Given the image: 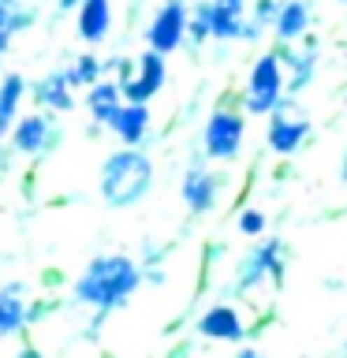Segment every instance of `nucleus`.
I'll return each mask as SVG.
<instances>
[{
  "mask_svg": "<svg viewBox=\"0 0 347 358\" xmlns=\"http://www.w3.org/2000/svg\"><path fill=\"white\" fill-rule=\"evenodd\" d=\"M19 358H45V355L38 351V347H22V351H19Z\"/></svg>",
  "mask_w": 347,
  "mask_h": 358,
  "instance_id": "nucleus-25",
  "label": "nucleus"
},
{
  "mask_svg": "<svg viewBox=\"0 0 347 358\" xmlns=\"http://www.w3.org/2000/svg\"><path fill=\"white\" fill-rule=\"evenodd\" d=\"M243 138H246V120L235 108H217L206 120V131H201V145H206L209 161H235L243 150Z\"/></svg>",
  "mask_w": 347,
  "mask_h": 358,
  "instance_id": "nucleus-4",
  "label": "nucleus"
},
{
  "mask_svg": "<svg viewBox=\"0 0 347 358\" xmlns=\"http://www.w3.org/2000/svg\"><path fill=\"white\" fill-rule=\"evenodd\" d=\"M187 0H161L146 27V45L161 56H172L187 41Z\"/></svg>",
  "mask_w": 347,
  "mask_h": 358,
  "instance_id": "nucleus-6",
  "label": "nucleus"
},
{
  "mask_svg": "<svg viewBox=\"0 0 347 358\" xmlns=\"http://www.w3.org/2000/svg\"><path fill=\"white\" fill-rule=\"evenodd\" d=\"M288 97L284 90V64H280V52L269 49L254 60L250 75H246V90H243V108L250 116H269L280 101Z\"/></svg>",
  "mask_w": 347,
  "mask_h": 358,
  "instance_id": "nucleus-3",
  "label": "nucleus"
},
{
  "mask_svg": "<svg viewBox=\"0 0 347 358\" xmlns=\"http://www.w3.org/2000/svg\"><path fill=\"white\" fill-rule=\"evenodd\" d=\"M78 4H83V0H56V8H60V11H71V8H78Z\"/></svg>",
  "mask_w": 347,
  "mask_h": 358,
  "instance_id": "nucleus-27",
  "label": "nucleus"
},
{
  "mask_svg": "<svg viewBox=\"0 0 347 358\" xmlns=\"http://www.w3.org/2000/svg\"><path fill=\"white\" fill-rule=\"evenodd\" d=\"M187 41L190 45H206L209 41V4L206 0L187 11Z\"/></svg>",
  "mask_w": 347,
  "mask_h": 358,
  "instance_id": "nucleus-22",
  "label": "nucleus"
},
{
  "mask_svg": "<svg viewBox=\"0 0 347 358\" xmlns=\"http://www.w3.org/2000/svg\"><path fill=\"white\" fill-rule=\"evenodd\" d=\"M209 4V38L217 41H243L250 0H206Z\"/></svg>",
  "mask_w": 347,
  "mask_h": 358,
  "instance_id": "nucleus-11",
  "label": "nucleus"
},
{
  "mask_svg": "<svg viewBox=\"0 0 347 358\" xmlns=\"http://www.w3.org/2000/svg\"><path fill=\"white\" fill-rule=\"evenodd\" d=\"M276 52H280V64H284V90L288 94H299L318 75V41L306 34L302 41L288 45V49H276Z\"/></svg>",
  "mask_w": 347,
  "mask_h": 358,
  "instance_id": "nucleus-9",
  "label": "nucleus"
},
{
  "mask_svg": "<svg viewBox=\"0 0 347 358\" xmlns=\"http://www.w3.org/2000/svg\"><path fill=\"white\" fill-rule=\"evenodd\" d=\"M34 101H38V108H45L52 116V112H75V94H71V86H67V78L64 71H52V75H45L38 78V86H34Z\"/></svg>",
  "mask_w": 347,
  "mask_h": 358,
  "instance_id": "nucleus-18",
  "label": "nucleus"
},
{
  "mask_svg": "<svg viewBox=\"0 0 347 358\" xmlns=\"http://www.w3.org/2000/svg\"><path fill=\"white\" fill-rule=\"evenodd\" d=\"M179 194H183L190 213H209L220 198V176H213L209 168H187L183 183H179Z\"/></svg>",
  "mask_w": 347,
  "mask_h": 358,
  "instance_id": "nucleus-12",
  "label": "nucleus"
},
{
  "mask_svg": "<svg viewBox=\"0 0 347 358\" xmlns=\"http://www.w3.org/2000/svg\"><path fill=\"white\" fill-rule=\"evenodd\" d=\"M97 190L101 201L108 209H131L153 190V161L142 150H116L101 161V176H97Z\"/></svg>",
  "mask_w": 347,
  "mask_h": 358,
  "instance_id": "nucleus-2",
  "label": "nucleus"
},
{
  "mask_svg": "<svg viewBox=\"0 0 347 358\" xmlns=\"http://www.w3.org/2000/svg\"><path fill=\"white\" fill-rule=\"evenodd\" d=\"M11 134V150L22 153V157H38L45 153L49 145L56 142V120L49 112H34V116H19L15 127L8 131Z\"/></svg>",
  "mask_w": 347,
  "mask_h": 358,
  "instance_id": "nucleus-8",
  "label": "nucleus"
},
{
  "mask_svg": "<svg viewBox=\"0 0 347 358\" xmlns=\"http://www.w3.org/2000/svg\"><path fill=\"white\" fill-rule=\"evenodd\" d=\"M108 127L127 150H139L146 142V134H150V105H120L116 120Z\"/></svg>",
  "mask_w": 347,
  "mask_h": 358,
  "instance_id": "nucleus-16",
  "label": "nucleus"
},
{
  "mask_svg": "<svg viewBox=\"0 0 347 358\" xmlns=\"http://www.w3.org/2000/svg\"><path fill=\"white\" fill-rule=\"evenodd\" d=\"M34 22V8H27L22 0H0V34L15 38Z\"/></svg>",
  "mask_w": 347,
  "mask_h": 358,
  "instance_id": "nucleus-21",
  "label": "nucleus"
},
{
  "mask_svg": "<svg viewBox=\"0 0 347 358\" xmlns=\"http://www.w3.org/2000/svg\"><path fill=\"white\" fill-rule=\"evenodd\" d=\"M64 78L71 90H90L97 78H105V60H97L94 52H83L78 60H71V67H64Z\"/></svg>",
  "mask_w": 347,
  "mask_h": 358,
  "instance_id": "nucleus-20",
  "label": "nucleus"
},
{
  "mask_svg": "<svg viewBox=\"0 0 347 358\" xmlns=\"http://www.w3.org/2000/svg\"><path fill=\"white\" fill-rule=\"evenodd\" d=\"M22 94H27V78H22L19 71L0 78V138L11 131V120H19Z\"/></svg>",
  "mask_w": 347,
  "mask_h": 358,
  "instance_id": "nucleus-19",
  "label": "nucleus"
},
{
  "mask_svg": "<svg viewBox=\"0 0 347 358\" xmlns=\"http://www.w3.org/2000/svg\"><path fill=\"white\" fill-rule=\"evenodd\" d=\"M11 49V38H8V34H0V56H4Z\"/></svg>",
  "mask_w": 347,
  "mask_h": 358,
  "instance_id": "nucleus-28",
  "label": "nucleus"
},
{
  "mask_svg": "<svg viewBox=\"0 0 347 358\" xmlns=\"http://www.w3.org/2000/svg\"><path fill=\"white\" fill-rule=\"evenodd\" d=\"M344 358H347V347H344Z\"/></svg>",
  "mask_w": 347,
  "mask_h": 358,
  "instance_id": "nucleus-30",
  "label": "nucleus"
},
{
  "mask_svg": "<svg viewBox=\"0 0 347 358\" xmlns=\"http://www.w3.org/2000/svg\"><path fill=\"white\" fill-rule=\"evenodd\" d=\"M265 213L262 209H243L239 213V220H235V228H239L246 239H257V235H265Z\"/></svg>",
  "mask_w": 347,
  "mask_h": 358,
  "instance_id": "nucleus-23",
  "label": "nucleus"
},
{
  "mask_svg": "<svg viewBox=\"0 0 347 358\" xmlns=\"http://www.w3.org/2000/svg\"><path fill=\"white\" fill-rule=\"evenodd\" d=\"M235 358H265V355H262V351H254V347H243V351L235 355Z\"/></svg>",
  "mask_w": 347,
  "mask_h": 358,
  "instance_id": "nucleus-26",
  "label": "nucleus"
},
{
  "mask_svg": "<svg viewBox=\"0 0 347 358\" xmlns=\"http://www.w3.org/2000/svg\"><path fill=\"white\" fill-rule=\"evenodd\" d=\"M265 280H273V284L284 280V243L280 239H265L250 246V254L239 262V273H235V291H254Z\"/></svg>",
  "mask_w": 347,
  "mask_h": 358,
  "instance_id": "nucleus-5",
  "label": "nucleus"
},
{
  "mask_svg": "<svg viewBox=\"0 0 347 358\" xmlns=\"http://www.w3.org/2000/svg\"><path fill=\"white\" fill-rule=\"evenodd\" d=\"M310 138V120L302 108H291L288 97L269 112V127H265V142L276 157H291L302 150V142Z\"/></svg>",
  "mask_w": 347,
  "mask_h": 358,
  "instance_id": "nucleus-7",
  "label": "nucleus"
},
{
  "mask_svg": "<svg viewBox=\"0 0 347 358\" xmlns=\"http://www.w3.org/2000/svg\"><path fill=\"white\" fill-rule=\"evenodd\" d=\"M280 4H284V0H254L250 22H254V27H269V22H273V15L280 11Z\"/></svg>",
  "mask_w": 347,
  "mask_h": 358,
  "instance_id": "nucleus-24",
  "label": "nucleus"
},
{
  "mask_svg": "<svg viewBox=\"0 0 347 358\" xmlns=\"http://www.w3.org/2000/svg\"><path fill=\"white\" fill-rule=\"evenodd\" d=\"M340 179L347 183V150H344V161H340Z\"/></svg>",
  "mask_w": 347,
  "mask_h": 358,
  "instance_id": "nucleus-29",
  "label": "nucleus"
},
{
  "mask_svg": "<svg viewBox=\"0 0 347 358\" xmlns=\"http://www.w3.org/2000/svg\"><path fill=\"white\" fill-rule=\"evenodd\" d=\"M340 4H347V0H340Z\"/></svg>",
  "mask_w": 347,
  "mask_h": 358,
  "instance_id": "nucleus-31",
  "label": "nucleus"
},
{
  "mask_svg": "<svg viewBox=\"0 0 347 358\" xmlns=\"http://www.w3.org/2000/svg\"><path fill=\"white\" fill-rule=\"evenodd\" d=\"M310 4L306 0H284L280 4V11L273 15V34H276V41L280 45H295V41H302L310 34Z\"/></svg>",
  "mask_w": 347,
  "mask_h": 358,
  "instance_id": "nucleus-14",
  "label": "nucleus"
},
{
  "mask_svg": "<svg viewBox=\"0 0 347 358\" xmlns=\"http://www.w3.org/2000/svg\"><path fill=\"white\" fill-rule=\"evenodd\" d=\"M142 284V265L127 254H101L94 257L83 276L75 280V302L97 310V317H105L108 310L127 306V299Z\"/></svg>",
  "mask_w": 347,
  "mask_h": 358,
  "instance_id": "nucleus-1",
  "label": "nucleus"
},
{
  "mask_svg": "<svg viewBox=\"0 0 347 358\" xmlns=\"http://www.w3.org/2000/svg\"><path fill=\"white\" fill-rule=\"evenodd\" d=\"M30 321V306H27V284L11 280L0 287V340L19 336Z\"/></svg>",
  "mask_w": 347,
  "mask_h": 358,
  "instance_id": "nucleus-13",
  "label": "nucleus"
},
{
  "mask_svg": "<svg viewBox=\"0 0 347 358\" xmlns=\"http://www.w3.org/2000/svg\"><path fill=\"white\" fill-rule=\"evenodd\" d=\"M123 105V97H120V86H116V78H97L94 86L86 90V108H90V120L101 123V127H108L112 120H116V112Z\"/></svg>",
  "mask_w": 347,
  "mask_h": 358,
  "instance_id": "nucleus-17",
  "label": "nucleus"
},
{
  "mask_svg": "<svg viewBox=\"0 0 347 358\" xmlns=\"http://www.w3.org/2000/svg\"><path fill=\"white\" fill-rule=\"evenodd\" d=\"M198 336L217 340V343H243L246 340V321L232 302H217V306H209L198 317Z\"/></svg>",
  "mask_w": 347,
  "mask_h": 358,
  "instance_id": "nucleus-10",
  "label": "nucleus"
},
{
  "mask_svg": "<svg viewBox=\"0 0 347 358\" xmlns=\"http://www.w3.org/2000/svg\"><path fill=\"white\" fill-rule=\"evenodd\" d=\"M75 27H78V38L86 45H101L112 30V0H83Z\"/></svg>",
  "mask_w": 347,
  "mask_h": 358,
  "instance_id": "nucleus-15",
  "label": "nucleus"
}]
</instances>
